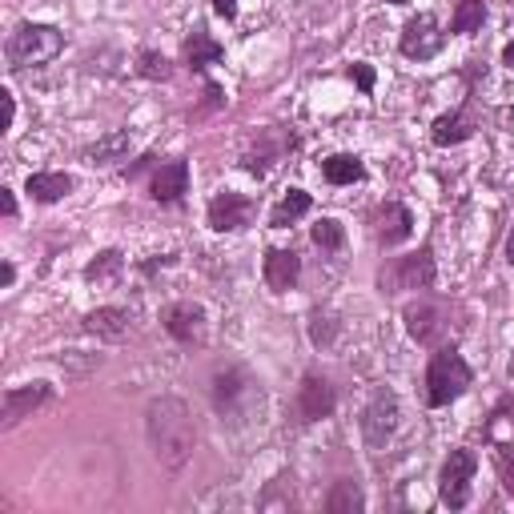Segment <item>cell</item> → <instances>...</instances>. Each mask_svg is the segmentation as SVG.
I'll return each instance as SVG.
<instances>
[{
  "mask_svg": "<svg viewBox=\"0 0 514 514\" xmlns=\"http://www.w3.org/2000/svg\"><path fill=\"white\" fill-rule=\"evenodd\" d=\"M145 434H149L153 458L169 474L189 466V458L197 450V426H193V410L181 398H173V394L153 398L149 410H145Z\"/></svg>",
  "mask_w": 514,
  "mask_h": 514,
  "instance_id": "1",
  "label": "cell"
},
{
  "mask_svg": "<svg viewBox=\"0 0 514 514\" xmlns=\"http://www.w3.org/2000/svg\"><path fill=\"white\" fill-rule=\"evenodd\" d=\"M213 406L229 422H249V414L262 406V386L245 366H229L213 378Z\"/></svg>",
  "mask_w": 514,
  "mask_h": 514,
  "instance_id": "2",
  "label": "cell"
},
{
  "mask_svg": "<svg viewBox=\"0 0 514 514\" xmlns=\"http://www.w3.org/2000/svg\"><path fill=\"white\" fill-rule=\"evenodd\" d=\"M65 49V33L53 25H21L5 41V57L13 69H41Z\"/></svg>",
  "mask_w": 514,
  "mask_h": 514,
  "instance_id": "3",
  "label": "cell"
},
{
  "mask_svg": "<svg viewBox=\"0 0 514 514\" xmlns=\"http://www.w3.org/2000/svg\"><path fill=\"white\" fill-rule=\"evenodd\" d=\"M470 382H474L470 366L462 362V354L454 346H446V350H438L430 358V370H426V402L430 406H450V402H458L470 390Z\"/></svg>",
  "mask_w": 514,
  "mask_h": 514,
  "instance_id": "4",
  "label": "cell"
},
{
  "mask_svg": "<svg viewBox=\"0 0 514 514\" xmlns=\"http://www.w3.org/2000/svg\"><path fill=\"white\" fill-rule=\"evenodd\" d=\"M382 294H406V290H430L434 286V257L430 249H418L410 257H394V262L378 274Z\"/></svg>",
  "mask_w": 514,
  "mask_h": 514,
  "instance_id": "5",
  "label": "cell"
},
{
  "mask_svg": "<svg viewBox=\"0 0 514 514\" xmlns=\"http://www.w3.org/2000/svg\"><path fill=\"white\" fill-rule=\"evenodd\" d=\"M478 470V454L474 450H450V458L442 462V474H438V494L450 510H462L470 502V478Z\"/></svg>",
  "mask_w": 514,
  "mask_h": 514,
  "instance_id": "6",
  "label": "cell"
},
{
  "mask_svg": "<svg viewBox=\"0 0 514 514\" xmlns=\"http://www.w3.org/2000/svg\"><path fill=\"white\" fill-rule=\"evenodd\" d=\"M442 45H446V33L438 29V21L430 13H418L414 21H406V29H402V53L410 61H430V57L442 53Z\"/></svg>",
  "mask_w": 514,
  "mask_h": 514,
  "instance_id": "7",
  "label": "cell"
},
{
  "mask_svg": "<svg viewBox=\"0 0 514 514\" xmlns=\"http://www.w3.org/2000/svg\"><path fill=\"white\" fill-rule=\"evenodd\" d=\"M49 398H53V386H49V382H33V386H13V390H5V402H0V426L13 430L21 418H29L33 410H41Z\"/></svg>",
  "mask_w": 514,
  "mask_h": 514,
  "instance_id": "8",
  "label": "cell"
},
{
  "mask_svg": "<svg viewBox=\"0 0 514 514\" xmlns=\"http://www.w3.org/2000/svg\"><path fill=\"white\" fill-rule=\"evenodd\" d=\"M165 330L173 342L181 346H201L205 342V310L197 302H173L165 314H161Z\"/></svg>",
  "mask_w": 514,
  "mask_h": 514,
  "instance_id": "9",
  "label": "cell"
},
{
  "mask_svg": "<svg viewBox=\"0 0 514 514\" xmlns=\"http://www.w3.org/2000/svg\"><path fill=\"white\" fill-rule=\"evenodd\" d=\"M446 326H450V314L438 302H414V306H406V330H410V338L418 346H438L442 334H446Z\"/></svg>",
  "mask_w": 514,
  "mask_h": 514,
  "instance_id": "10",
  "label": "cell"
},
{
  "mask_svg": "<svg viewBox=\"0 0 514 514\" xmlns=\"http://www.w3.org/2000/svg\"><path fill=\"white\" fill-rule=\"evenodd\" d=\"M334 406H338V394H334L330 378L306 374L302 386H298V418L302 422H322V418L334 414Z\"/></svg>",
  "mask_w": 514,
  "mask_h": 514,
  "instance_id": "11",
  "label": "cell"
},
{
  "mask_svg": "<svg viewBox=\"0 0 514 514\" xmlns=\"http://www.w3.org/2000/svg\"><path fill=\"white\" fill-rule=\"evenodd\" d=\"M253 213H257V205H253V197H245V193H217L213 201H209V225L217 229V233H233V229H245L249 221H253Z\"/></svg>",
  "mask_w": 514,
  "mask_h": 514,
  "instance_id": "12",
  "label": "cell"
},
{
  "mask_svg": "<svg viewBox=\"0 0 514 514\" xmlns=\"http://www.w3.org/2000/svg\"><path fill=\"white\" fill-rule=\"evenodd\" d=\"M394 426H398V398L390 390H378L374 402L362 414V434H366L370 446H382L394 434Z\"/></svg>",
  "mask_w": 514,
  "mask_h": 514,
  "instance_id": "13",
  "label": "cell"
},
{
  "mask_svg": "<svg viewBox=\"0 0 514 514\" xmlns=\"http://www.w3.org/2000/svg\"><path fill=\"white\" fill-rule=\"evenodd\" d=\"M294 149V133H282V129H270L262 133V141H257V149L245 153V169L257 173V177H266L274 165H282V157Z\"/></svg>",
  "mask_w": 514,
  "mask_h": 514,
  "instance_id": "14",
  "label": "cell"
},
{
  "mask_svg": "<svg viewBox=\"0 0 514 514\" xmlns=\"http://www.w3.org/2000/svg\"><path fill=\"white\" fill-rule=\"evenodd\" d=\"M298 278H302V257H298L294 249H270V253H266V286H270L274 294L294 290Z\"/></svg>",
  "mask_w": 514,
  "mask_h": 514,
  "instance_id": "15",
  "label": "cell"
},
{
  "mask_svg": "<svg viewBox=\"0 0 514 514\" xmlns=\"http://www.w3.org/2000/svg\"><path fill=\"white\" fill-rule=\"evenodd\" d=\"M185 193H189V165H185V161H169V165H161V169H157V177H153V201L173 205V201H181Z\"/></svg>",
  "mask_w": 514,
  "mask_h": 514,
  "instance_id": "16",
  "label": "cell"
},
{
  "mask_svg": "<svg viewBox=\"0 0 514 514\" xmlns=\"http://www.w3.org/2000/svg\"><path fill=\"white\" fill-rule=\"evenodd\" d=\"M414 233V213L398 201H390L382 213H378V241L390 249V245H402L406 237Z\"/></svg>",
  "mask_w": 514,
  "mask_h": 514,
  "instance_id": "17",
  "label": "cell"
},
{
  "mask_svg": "<svg viewBox=\"0 0 514 514\" xmlns=\"http://www.w3.org/2000/svg\"><path fill=\"white\" fill-rule=\"evenodd\" d=\"M29 197L41 201V205H57L73 193V177L69 173H29Z\"/></svg>",
  "mask_w": 514,
  "mask_h": 514,
  "instance_id": "18",
  "label": "cell"
},
{
  "mask_svg": "<svg viewBox=\"0 0 514 514\" xmlns=\"http://www.w3.org/2000/svg\"><path fill=\"white\" fill-rule=\"evenodd\" d=\"M85 330L97 334V338H105V342H121L129 334V314L117 310V306H101V310L85 314Z\"/></svg>",
  "mask_w": 514,
  "mask_h": 514,
  "instance_id": "19",
  "label": "cell"
},
{
  "mask_svg": "<svg viewBox=\"0 0 514 514\" xmlns=\"http://www.w3.org/2000/svg\"><path fill=\"white\" fill-rule=\"evenodd\" d=\"M470 137H474V121H470L462 109H458V113L438 117V121H434V129H430V141H434V145H442V149H446V145H462V141H470Z\"/></svg>",
  "mask_w": 514,
  "mask_h": 514,
  "instance_id": "20",
  "label": "cell"
},
{
  "mask_svg": "<svg viewBox=\"0 0 514 514\" xmlns=\"http://www.w3.org/2000/svg\"><path fill=\"white\" fill-rule=\"evenodd\" d=\"M185 57H189V65H193V69H209V65H217V61L225 57V49L209 37V29H205V25H197V29L189 33V41H185Z\"/></svg>",
  "mask_w": 514,
  "mask_h": 514,
  "instance_id": "21",
  "label": "cell"
},
{
  "mask_svg": "<svg viewBox=\"0 0 514 514\" xmlns=\"http://www.w3.org/2000/svg\"><path fill=\"white\" fill-rule=\"evenodd\" d=\"M322 177H326L330 185H354V181L366 177V165H362L354 153H334V157L322 161Z\"/></svg>",
  "mask_w": 514,
  "mask_h": 514,
  "instance_id": "22",
  "label": "cell"
},
{
  "mask_svg": "<svg viewBox=\"0 0 514 514\" xmlns=\"http://www.w3.org/2000/svg\"><path fill=\"white\" fill-rule=\"evenodd\" d=\"M129 149H133V137H129L125 129H113V133H105V137L89 149V161H93V165H113V161H125Z\"/></svg>",
  "mask_w": 514,
  "mask_h": 514,
  "instance_id": "23",
  "label": "cell"
},
{
  "mask_svg": "<svg viewBox=\"0 0 514 514\" xmlns=\"http://www.w3.org/2000/svg\"><path fill=\"white\" fill-rule=\"evenodd\" d=\"M310 205H314V201H310V193H306V189H290V193L274 205L270 225H274V229H290L298 217H306V213H310Z\"/></svg>",
  "mask_w": 514,
  "mask_h": 514,
  "instance_id": "24",
  "label": "cell"
},
{
  "mask_svg": "<svg viewBox=\"0 0 514 514\" xmlns=\"http://www.w3.org/2000/svg\"><path fill=\"white\" fill-rule=\"evenodd\" d=\"M362 506H366V498H362V486H358V482H350V478L334 482V490H330V498H326V510H330V514H354V510H362Z\"/></svg>",
  "mask_w": 514,
  "mask_h": 514,
  "instance_id": "25",
  "label": "cell"
},
{
  "mask_svg": "<svg viewBox=\"0 0 514 514\" xmlns=\"http://www.w3.org/2000/svg\"><path fill=\"white\" fill-rule=\"evenodd\" d=\"M121 270H125L121 253H117V249H105V253H97V262H89V266H85V282H97V286H113V282L121 278Z\"/></svg>",
  "mask_w": 514,
  "mask_h": 514,
  "instance_id": "26",
  "label": "cell"
},
{
  "mask_svg": "<svg viewBox=\"0 0 514 514\" xmlns=\"http://www.w3.org/2000/svg\"><path fill=\"white\" fill-rule=\"evenodd\" d=\"M482 21H486V5H482V0H458L450 29H454L458 37H474V33L482 29Z\"/></svg>",
  "mask_w": 514,
  "mask_h": 514,
  "instance_id": "27",
  "label": "cell"
},
{
  "mask_svg": "<svg viewBox=\"0 0 514 514\" xmlns=\"http://www.w3.org/2000/svg\"><path fill=\"white\" fill-rule=\"evenodd\" d=\"M310 237H314V245L326 249V253H338V249L346 245V229H342V221H334V217H322V221L310 229Z\"/></svg>",
  "mask_w": 514,
  "mask_h": 514,
  "instance_id": "28",
  "label": "cell"
},
{
  "mask_svg": "<svg viewBox=\"0 0 514 514\" xmlns=\"http://www.w3.org/2000/svg\"><path fill=\"white\" fill-rule=\"evenodd\" d=\"M137 73H141L145 81H169V77H173V65H169L165 53L141 49V53H137Z\"/></svg>",
  "mask_w": 514,
  "mask_h": 514,
  "instance_id": "29",
  "label": "cell"
},
{
  "mask_svg": "<svg viewBox=\"0 0 514 514\" xmlns=\"http://www.w3.org/2000/svg\"><path fill=\"white\" fill-rule=\"evenodd\" d=\"M310 338H314V346H318V350L334 346V318H330V314H314V322H310Z\"/></svg>",
  "mask_w": 514,
  "mask_h": 514,
  "instance_id": "30",
  "label": "cell"
},
{
  "mask_svg": "<svg viewBox=\"0 0 514 514\" xmlns=\"http://www.w3.org/2000/svg\"><path fill=\"white\" fill-rule=\"evenodd\" d=\"M498 474H502V486L514 494V442L498 446Z\"/></svg>",
  "mask_w": 514,
  "mask_h": 514,
  "instance_id": "31",
  "label": "cell"
},
{
  "mask_svg": "<svg viewBox=\"0 0 514 514\" xmlns=\"http://www.w3.org/2000/svg\"><path fill=\"white\" fill-rule=\"evenodd\" d=\"M354 81L362 93H374V69L370 65H354Z\"/></svg>",
  "mask_w": 514,
  "mask_h": 514,
  "instance_id": "32",
  "label": "cell"
},
{
  "mask_svg": "<svg viewBox=\"0 0 514 514\" xmlns=\"http://www.w3.org/2000/svg\"><path fill=\"white\" fill-rule=\"evenodd\" d=\"M213 13L225 17V21H233L237 17V0H213Z\"/></svg>",
  "mask_w": 514,
  "mask_h": 514,
  "instance_id": "33",
  "label": "cell"
},
{
  "mask_svg": "<svg viewBox=\"0 0 514 514\" xmlns=\"http://www.w3.org/2000/svg\"><path fill=\"white\" fill-rule=\"evenodd\" d=\"M0 205H5V217H17V197H13V189H0Z\"/></svg>",
  "mask_w": 514,
  "mask_h": 514,
  "instance_id": "34",
  "label": "cell"
},
{
  "mask_svg": "<svg viewBox=\"0 0 514 514\" xmlns=\"http://www.w3.org/2000/svg\"><path fill=\"white\" fill-rule=\"evenodd\" d=\"M0 282H5V290L17 282V270H13V262H5V270H0Z\"/></svg>",
  "mask_w": 514,
  "mask_h": 514,
  "instance_id": "35",
  "label": "cell"
},
{
  "mask_svg": "<svg viewBox=\"0 0 514 514\" xmlns=\"http://www.w3.org/2000/svg\"><path fill=\"white\" fill-rule=\"evenodd\" d=\"M502 65H506V69H514V41L502 49Z\"/></svg>",
  "mask_w": 514,
  "mask_h": 514,
  "instance_id": "36",
  "label": "cell"
},
{
  "mask_svg": "<svg viewBox=\"0 0 514 514\" xmlns=\"http://www.w3.org/2000/svg\"><path fill=\"white\" fill-rule=\"evenodd\" d=\"M506 262L514 266V229H510V237H506Z\"/></svg>",
  "mask_w": 514,
  "mask_h": 514,
  "instance_id": "37",
  "label": "cell"
},
{
  "mask_svg": "<svg viewBox=\"0 0 514 514\" xmlns=\"http://www.w3.org/2000/svg\"><path fill=\"white\" fill-rule=\"evenodd\" d=\"M510 378H514V358H510Z\"/></svg>",
  "mask_w": 514,
  "mask_h": 514,
  "instance_id": "38",
  "label": "cell"
},
{
  "mask_svg": "<svg viewBox=\"0 0 514 514\" xmlns=\"http://www.w3.org/2000/svg\"><path fill=\"white\" fill-rule=\"evenodd\" d=\"M394 5H406V0H394Z\"/></svg>",
  "mask_w": 514,
  "mask_h": 514,
  "instance_id": "39",
  "label": "cell"
}]
</instances>
